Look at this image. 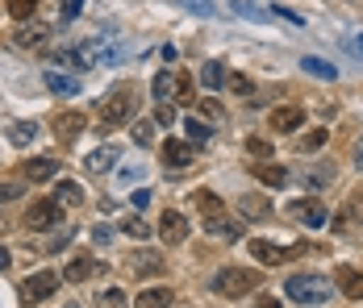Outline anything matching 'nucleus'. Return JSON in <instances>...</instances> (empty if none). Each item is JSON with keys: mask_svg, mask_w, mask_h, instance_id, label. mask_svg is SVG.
I'll list each match as a JSON object with an SVG mask.
<instances>
[{"mask_svg": "<svg viewBox=\"0 0 363 308\" xmlns=\"http://www.w3.org/2000/svg\"><path fill=\"white\" fill-rule=\"evenodd\" d=\"M130 55V46L125 42H113V38H92V42H84V46H75L63 55V63H75V67H113V63H121Z\"/></svg>", "mask_w": 363, "mask_h": 308, "instance_id": "1", "label": "nucleus"}, {"mask_svg": "<svg viewBox=\"0 0 363 308\" xmlns=\"http://www.w3.org/2000/svg\"><path fill=\"white\" fill-rule=\"evenodd\" d=\"M284 296L305 308H322L334 300V283H330L326 275H289L284 279Z\"/></svg>", "mask_w": 363, "mask_h": 308, "instance_id": "2", "label": "nucleus"}, {"mask_svg": "<svg viewBox=\"0 0 363 308\" xmlns=\"http://www.w3.org/2000/svg\"><path fill=\"white\" fill-rule=\"evenodd\" d=\"M255 287H259V271L255 267H221L213 275V292L225 296V300H242V296H251Z\"/></svg>", "mask_w": 363, "mask_h": 308, "instance_id": "3", "label": "nucleus"}, {"mask_svg": "<svg viewBox=\"0 0 363 308\" xmlns=\"http://www.w3.org/2000/svg\"><path fill=\"white\" fill-rule=\"evenodd\" d=\"M134 113H138V92H134V84L113 88L109 96L101 101V121H105V125H130Z\"/></svg>", "mask_w": 363, "mask_h": 308, "instance_id": "4", "label": "nucleus"}, {"mask_svg": "<svg viewBox=\"0 0 363 308\" xmlns=\"http://www.w3.org/2000/svg\"><path fill=\"white\" fill-rule=\"evenodd\" d=\"M63 225V205L59 200H34L26 212V229L30 234H46V229H59Z\"/></svg>", "mask_w": 363, "mask_h": 308, "instance_id": "5", "label": "nucleus"}, {"mask_svg": "<svg viewBox=\"0 0 363 308\" xmlns=\"http://www.w3.org/2000/svg\"><path fill=\"white\" fill-rule=\"evenodd\" d=\"M55 287H59V275L55 271H38L26 279V287H21V304H42V300H50L55 296Z\"/></svg>", "mask_w": 363, "mask_h": 308, "instance_id": "6", "label": "nucleus"}, {"mask_svg": "<svg viewBox=\"0 0 363 308\" xmlns=\"http://www.w3.org/2000/svg\"><path fill=\"white\" fill-rule=\"evenodd\" d=\"M289 217H292V221H301V225H309V229H322V225L330 221V208L322 205V200H313V196H309V200H292Z\"/></svg>", "mask_w": 363, "mask_h": 308, "instance_id": "7", "label": "nucleus"}, {"mask_svg": "<svg viewBox=\"0 0 363 308\" xmlns=\"http://www.w3.org/2000/svg\"><path fill=\"white\" fill-rule=\"evenodd\" d=\"M267 125H272V134H296V130L305 125V108H301V104H284V108H272Z\"/></svg>", "mask_w": 363, "mask_h": 308, "instance_id": "8", "label": "nucleus"}, {"mask_svg": "<svg viewBox=\"0 0 363 308\" xmlns=\"http://www.w3.org/2000/svg\"><path fill=\"white\" fill-rule=\"evenodd\" d=\"M163 167H167V171H188V167H192V142L167 137V142H163Z\"/></svg>", "mask_w": 363, "mask_h": 308, "instance_id": "9", "label": "nucleus"}, {"mask_svg": "<svg viewBox=\"0 0 363 308\" xmlns=\"http://www.w3.org/2000/svg\"><path fill=\"white\" fill-rule=\"evenodd\" d=\"M159 238L167 241V246H180V241L188 238V217L176 212V208H167V212L159 217Z\"/></svg>", "mask_w": 363, "mask_h": 308, "instance_id": "10", "label": "nucleus"}, {"mask_svg": "<svg viewBox=\"0 0 363 308\" xmlns=\"http://www.w3.org/2000/svg\"><path fill=\"white\" fill-rule=\"evenodd\" d=\"M150 92H155V101H159V104H163V101H180V71L163 67L155 79H150Z\"/></svg>", "mask_w": 363, "mask_h": 308, "instance_id": "11", "label": "nucleus"}, {"mask_svg": "<svg viewBox=\"0 0 363 308\" xmlns=\"http://www.w3.org/2000/svg\"><path fill=\"white\" fill-rule=\"evenodd\" d=\"M251 254L263 263V267H280V263H289L296 250H284V246H272V241H263V238H255L251 241Z\"/></svg>", "mask_w": 363, "mask_h": 308, "instance_id": "12", "label": "nucleus"}, {"mask_svg": "<svg viewBox=\"0 0 363 308\" xmlns=\"http://www.w3.org/2000/svg\"><path fill=\"white\" fill-rule=\"evenodd\" d=\"M251 175L263 183V188H289L292 183V171L280 167V163H259V167H251Z\"/></svg>", "mask_w": 363, "mask_h": 308, "instance_id": "13", "label": "nucleus"}, {"mask_svg": "<svg viewBox=\"0 0 363 308\" xmlns=\"http://www.w3.org/2000/svg\"><path fill=\"white\" fill-rule=\"evenodd\" d=\"M334 163H313V167H305V171H301V183H305V188H313V192H322V188H330V183H334Z\"/></svg>", "mask_w": 363, "mask_h": 308, "instance_id": "14", "label": "nucleus"}, {"mask_svg": "<svg viewBox=\"0 0 363 308\" xmlns=\"http://www.w3.org/2000/svg\"><path fill=\"white\" fill-rule=\"evenodd\" d=\"M330 225H334V234H347L351 225H363V196H351V200H347V208H342Z\"/></svg>", "mask_w": 363, "mask_h": 308, "instance_id": "15", "label": "nucleus"}, {"mask_svg": "<svg viewBox=\"0 0 363 308\" xmlns=\"http://www.w3.org/2000/svg\"><path fill=\"white\" fill-rule=\"evenodd\" d=\"M130 271L134 275H159L163 271V254H159V250H134V254H130Z\"/></svg>", "mask_w": 363, "mask_h": 308, "instance_id": "16", "label": "nucleus"}, {"mask_svg": "<svg viewBox=\"0 0 363 308\" xmlns=\"http://www.w3.org/2000/svg\"><path fill=\"white\" fill-rule=\"evenodd\" d=\"M84 125H88V121H84V113H59V121H55V134H59V142H75V137L84 134Z\"/></svg>", "mask_w": 363, "mask_h": 308, "instance_id": "17", "label": "nucleus"}, {"mask_svg": "<svg viewBox=\"0 0 363 308\" xmlns=\"http://www.w3.org/2000/svg\"><path fill=\"white\" fill-rule=\"evenodd\" d=\"M21 175H26V183H46V179L59 175V163H55V159H30V163L21 167Z\"/></svg>", "mask_w": 363, "mask_h": 308, "instance_id": "18", "label": "nucleus"}, {"mask_svg": "<svg viewBox=\"0 0 363 308\" xmlns=\"http://www.w3.org/2000/svg\"><path fill=\"white\" fill-rule=\"evenodd\" d=\"M205 229H209L213 238H225V241H238V238H242V225H238V221H230L225 212H218V217H205Z\"/></svg>", "mask_w": 363, "mask_h": 308, "instance_id": "19", "label": "nucleus"}, {"mask_svg": "<svg viewBox=\"0 0 363 308\" xmlns=\"http://www.w3.org/2000/svg\"><path fill=\"white\" fill-rule=\"evenodd\" d=\"M338 292L347 300H363V271L355 267H338Z\"/></svg>", "mask_w": 363, "mask_h": 308, "instance_id": "20", "label": "nucleus"}, {"mask_svg": "<svg viewBox=\"0 0 363 308\" xmlns=\"http://www.w3.org/2000/svg\"><path fill=\"white\" fill-rule=\"evenodd\" d=\"M117 159H121V150H117V146H96V150L88 154V171H92V175L113 171V167H117Z\"/></svg>", "mask_w": 363, "mask_h": 308, "instance_id": "21", "label": "nucleus"}, {"mask_svg": "<svg viewBox=\"0 0 363 308\" xmlns=\"http://www.w3.org/2000/svg\"><path fill=\"white\" fill-rule=\"evenodd\" d=\"M42 79H46V88H50L55 96H79V79H75V75H63V71H46Z\"/></svg>", "mask_w": 363, "mask_h": 308, "instance_id": "22", "label": "nucleus"}, {"mask_svg": "<svg viewBox=\"0 0 363 308\" xmlns=\"http://www.w3.org/2000/svg\"><path fill=\"white\" fill-rule=\"evenodd\" d=\"M92 271H101V263H92L88 254H75L72 263L63 267V275H67L72 283H84V279H92Z\"/></svg>", "mask_w": 363, "mask_h": 308, "instance_id": "23", "label": "nucleus"}, {"mask_svg": "<svg viewBox=\"0 0 363 308\" xmlns=\"http://www.w3.org/2000/svg\"><path fill=\"white\" fill-rule=\"evenodd\" d=\"M238 212H242L247 221H263V217L272 212V205H267L263 196H255V192H247V196H238Z\"/></svg>", "mask_w": 363, "mask_h": 308, "instance_id": "24", "label": "nucleus"}, {"mask_svg": "<svg viewBox=\"0 0 363 308\" xmlns=\"http://www.w3.org/2000/svg\"><path fill=\"white\" fill-rule=\"evenodd\" d=\"M301 71H309L313 79H338V67L326 63V59H318V55H305L301 59Z\"/></svg>", "mask_w": 363, "mask_h": 308, "instance_id": "25", "label": "nucleus"}, {"mask_svg": "<svg viewBox=\"0 0 363 308\" xmlns=\"http://www.w3.org/2000/svg\"><path fill=\"white\" fill-rule=\"evenodd\" d=\"M192 205L201 208L205 217H218V212H225V205H221L218 192H209V188H201V192H192Z\"/></svg>", "mask_w": 363, "mask_h": 308, "instance_id": "26", "label": "nucleus"}, {"mask_svg": "<svg viewBox=\"0 0 363 308\" xmlns=\"http://www.w3.org/2000/svg\"><path fill=\"white\" fill-rule=\"evenodd\" d=\"M55 200H59V205H84V188H79L75 179H59Z\"/></svg>", "mask_w": 363, "mask_h": 308, "instance_id": "27", "label": "nucleus"}, {"mask_svg": "<svg viewBox=\"0 0 363 308\" xmlns=\"http://www.w3.org/2000/svg\"><path fill=\"white\" fill-rule=\"evenodd\" d=\"M34 137H38L34 121H13V125H9V142H13V146H30Z\"/></svg>", "mask_w": 363, "mask_h": 308, "instance_id": "28", "label": "nucleus"}, {"mask_svg": "<svg viewBox=\"0 0 363 308\" xmlns=\"http://www.w3.org/2000/svg\"><path fill=\"white\" fill-rule=\"evenodd\" d=\"M172 300H176V296H172L167 287H146L143 296H138V308H167Z\"/></svg>", "mask_w": 363, "mask_h": 308, "instance_id": "29", "label": "nucleus"}, {"mask_svg": "<svg viewBox=\"0 0 363 308\" xmlns=\"http://www.w3.org/2000/svg\"><path fill=\"white\" fill-rule=\"evenodd\" d=\"M184 134H188V142H192V146H205V142L213 137V130H209L205 121H196V117H188V121H184Z\"/></svg>", "mask_w": 363, "mask_h": 308, "instance_id": "30", "label": "nucleus"}, {"mask_svg": "<svg viewBox=\"0 0 363 308\" xmlns=\"http://www.w3.org/2000/svg\"><path fill=\"white\" fill-rule=\"evenodd\" d=\"M121 234L134 238V241H146L150 238V225H146L143 217H125V221H121Z\"/></svg>", "mask_w": 363, "mask_h": 308, "instance_id": "31", "label": "nucleus"}, {"mask_svg": "<svg viewBox=\"0 0 363 308\" xmlns=\"http://www.w3.org/2000/svg\"><path fill=\"white\" fill-rule=\"evenodd\" d=\"M38 13V0H9V17L13 21H30Z\"/></svg>", "mask_w": 363, "mask_h": 308, "instance_id": "32", "label": "nucleus"}, {"mask_svg": "<svg viewBox=\"0 0 363 308\" xmlns=\"http://www.w3.org/2000/svg\"><path fill=\"white\" fill-rule=\"evenodd\" d=\"M326 130H309V134L301 137V142H296V150H305V154H313V150H322V146H326Z\"/></svg>", "mask_w": 363, "mask_h": 308, "instance_id": "33", "label": "nucleus"}, {"mask_svg": "<svg viewBox=\"0 0 363 308\" xmlns=\"http://www.w3.org/2000/svg\"><path fill=\"white\" fill-rule=\"evenodd\" d=\"M201 84H205V88H221V84H225L221 63H205V67H201Z\"/></svg>", "mask_w": 363, "mask_h": 308, "instance_id": "34", "label": "nucleus"}, {"mask_svg": "<svg viewBox=\"0 0 363 308\" xmlns=\"http://www.w3.org/2000/svg\"><path fill=\"white\" fill-rule=\"evenodd\" d=\"M17 42H21V46H42V42H46V25H26V30H21V34H17Z\"/></svg>", "mask_w": 363, "mask_h": 308, "instance_id": "35", "label": "nucleus"}, {"mask_svg": "<svg viewBox=\"0 0 363 308\" xmlns=\"http://www.w3.org/2000/svg\"><path fill=\"white\" fill-rule=\"evenodd\" d=\"M17 196H26V179H9V183H0V205H9V200H17Z\"/></svg>", "mask_w": 363, "mask_h": 308, "instance_id": "36", "label": "nucleus"}, {"mask_svg": "<svg viewBox=\"0 0 363 308\" xmlns=\"http://www.w3.org/2000/svg\"><path fill=\"white\" fill-rule=\"evenodd\" d=\"M230 8H238V13L251 17V21H267V13H263L259 4H251V0H230Z\"/></svg>", "mask_w": 363, "mask_h": 308, "instance_id": "37", "label": "nucleus"}, {"mask_svg": "<svg viewBox=\"0 0 363 308\" xmlns=\"http://www.w3.org/2000/svg\"><path fill=\"white\" fill-rule=\"evenodd\" d=\"M225 84H230V92H234V96H255V84L247 79V75H230Z\"/></svg>", "mask_w": 363, "mask_h": 308, "instance_id": "38", "label": "nucleus"}, {"mask_svg": "<svg viewBox=\"0 0 363 308\" xmlns=\"http://www.w3.org/2000/svg\"><path fill=\"white\" fill-rule=\"evenodd\" d=\"M134 142L138 146H155V125L150 121H134Z\"/></svg>", "mask_w": 363, "mask_h": 308, "instance_id": "39", "label": "nucleus"}, {"mask_svg": "<svg viewBox=\"0 0 363 308\" xmlns=\"http://www.w3.org/2000/svg\"><path fill=\"white\" fill-rule=\"evenodd\" d=\"M247 150H251L255 159H272V142L267 137H247Z\"/></svg>", "mask_w": 363, "mask_h": 308, "instance_id": "40", "label": "nucleus"}, {"mask_svg": "<svg viewBox=\"0 0 363 308\" xmlns=\"http://www.w3.org/2000/svg\"><path fill=\"white\" fill-rule=\"evenodd\" d=\"M143 175H146V167H121V171H117V183H121V188H130V183H138Z\"/></svg>", "mask_w": 363, "mask_h": 308, "instance_id": "41", "label": "nucleus"}, {"mask_svg": "<svg viewBox=\"0 0 363 308\" xmlns=\"http://www.w3.org/2000/svg\"><path fill=\"white\" fill-rule=\"evenodd\" d=\"M101 308H130V304H125V292H117V287H109V292L101 296Z\"/></svg>", "mask_w": 363, "mask_h": 308, "instance_id": "42", "label": "nucleus"}, {"mask_svg": "<svg viewBox=\"0 0 363 308\" xmlns=\"http://www.w3.org/2000/svg\"><path fill=\"white\" fill-rule=\"evenodd\" d=\"M276 17H284L289 25H305V17H301L296 8H284V4H276Z\"/></svg>", "mask_w": 363, "mask_h": 308, "instance_id": "43", "label": "nucleus"}, {"mask_svg": "<svg viewBox=\"0 0 363 308\" xmlns=\"http://www.w3.org/2000/svg\"><path fill=\"white\" fill-rule=\"evenodd\" d=\"M155 121H159V125H172V121H176V108H172V104H159V108H155Z\"/></svg>", "mask_w": 363, "mask_h": 308, "instance_id": "44", "label": "nucleus"}, {"mask_svg": "<svg viewBox=\"0 0 363 308\" xmlns=\"http://www.w3.org/2000/svg\"><path fill=\"white\" fill-rule=\"evenodd\" d=\"M92 241H96V246H109V241H113V229H109V225H96V229H92Z\"/></svg>", "mask_w": 363, "mask_h": 308, "instance_id": "45", "label": "nucleus"}, {"mask_svg": "<svg viewBox=\"0 0 363 308\" xmlns=\"http://www.w3.org/2000/svg\"><path fill=\"white\" fill-rule=\"evenodd\" d=\"M180 101L184 104L192 101V75H188V71H180Z\"/></svg>", "mask_w": 363, "mask_h": 308, "instance_id": "46", "label": "nucleus"}, {"mask_svg": "<svg viewBox=\"0 0 363 308\" xmlns=\"http://www.w3.org/2000/svg\"><path fill=\"white\" fill-rule=\"evenodd\" d=\"M180 4H188V8H196L201 17H209V13H213V4H209V0H180Z\"/></svg>", "mask_w": 363, "mask_h": 308, "instance_id": "47", "label": "nucleus"}, {"mask_svg": "<svg viewBox=\"0 0 363 308\" xmlns=\"http://www.w3.org/2000/svg\"><path fill=\"white\" fill-rule=\"evenodd\" d=\"M150 200H155V196H150V192H146V188H138V192H134V196H130V205H134V208H146V205H150Z\"/></svg>", "mask_w": 363, "mask_h": 308, "instance_id": "48", "label": "nucleus"}, {"mask_svg": "<svg viewBox=\"0 0 363 308\" xmlns=\"http://www.w3.org/2000/svg\"><path fill=\"white\" fill-rule=\"evenodd\" d=\"M201 113H205V117H213V121H221V104L218 101H201Z\"/></svg>", "mask_w": 363, "mask_h": 308, "instance_id": "49", "label": "nucleus"}, {"mask_svg": "<svg viewBox=\"0 0 363 308\" xmlns=\"http://www.w3.org/2000/svg\"><path fill=\"white\" fill-rule=\"evenodd\" d=\"M79 8H84V0H67V4H63V21L79 17Z\"/></svg>", "mask_w": 363, "mask_h": 308, "instance_id": "50", "label": "nucleus"}, {"mask_svg": "<svg viewBox=\"0 0 363 308\" xmlns=\"http://www.w3.org/2000/svg\"><path fill=\"white\" fill-rule=\"evenodd\" d=\"M259 308H284V304H280V300H272V296H263V300H259Z\"/></svg>", "mask_w": 363, "mask_h": 308, "instance_id": "51", "label": "nucleus"}, {"mask_svg": "<svg viewBox=\"0 0 363 308\" xmlns=\"http://www.w3.org/2000/svg\"><path fill=\"white\" fill-rule=\"evenodd\" d=\"M355 167L363 171V142H355Z\"/></svg>", "mask_w": 363, "mask_h": 308, "instance_id": "52", "label": "nucleus"}, {"mask_svg": "<svg viewBox=\"0 0 363 308\" xmlns=\"http://www.w3.org/2000/svg\"><path fill=\"white\" fill-rule=\"evenodd\" d=\"M4 267H9V250L0 246V271H4Z\"/></svg>", "mask_w": 363, "mask_h": 308, "instance_id": "53", "label": "nucleus"}, {"mask_svg": "<svg viewBox=\"0 0 363 308\" xmlns=\"http://www.w3.org/2000/svg\"><path fill=\"white\" fill-rule=\"evenodd\" d=\"M355 50H359V55H363V34H359V42H355Z\"/></svg>", "mask_w": 363, "mask_h": 308, "instance_id": "54", "label": "nucleus"}, {"mask_svg": "<svg viewBox=\"0 0 363 308\" xmlns=\"http://www.w3.org/2000/svg\"><path fill=\"white\" fill-rule=\"evenodd\" d=\"M72 308H75V304H72Z\"/></svg>", "mask_w": 363, "mask_h": 308, "instance_id": "55", "label": "nucleus"}]
</instances>
